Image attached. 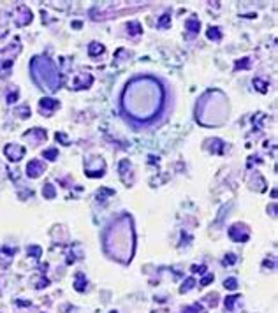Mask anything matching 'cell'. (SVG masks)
<instances>
[{
    "instance_id": "cell-1",
    "label": "cell",
    "mask_w": 278,
    "mask_h": 313,
    "mask_svg": "<svg viewBox=\"0 0 278 313\" xmlns=\"http://www.w3.org/2000/svg\"><path fill=\"white\" fill-rule=\"evenodd\" d=\"M39 173H41V165L37 160L28 164V176H39Z\"/></svg>"
},
{
    "instance_id": "cell-2",
    "label": "cell",
    "mask_w": 278,
    "mask_h": 313,
    "mask_svg": "<svg viewBox=\"0 0 278 313\" xmlns=\"http://www.w3.org/2000/svg\"><path fill=\"white\" fill-rule=\"evenodd\" d=\"M225 289H229V290H236V287H238V281L234 278H229V280H225Z\"/></svg>"
},
{
    "instance_id": "cell-3",
    "label": "cell",
    "mask_w": 278,
    "mask_h": 313,
    "mask_svg": "<svg viewBox=\"0 0 278 313\" xmlns=\"http://www.w3.org/2000/svg\"><path fill=\"white\" fill-rule=\"evenodd\" d=\"M102 51H104V48L99 46V44H95V42L90 46V55H97V53H102Z\"/></svg>"
},
{
    "instance_id": "cell-4",
    "label": "cell",
    "mask_w": 278,
    "mask_h": 313,
    "mask_svg": "<svg viewBox=\"0 0 278 313\" xmlns=\"http://www.w3.org/2000/svg\"><path fill=\"white\" fill-rule=\"evenodd\" d=\"M208 37L210 39H220V33H218V28H210L208 30Z\"/></svg>"
},
{
    "instance_id": "cell-5",
    "label": "cell",
    "mask_w": 278,
    "mask_h": 313,
    "mask_svg": "<svg viewBox=\"0 0 278 313\" xmlns=\"http://www.w3.org/2000/svg\"><path fill=\"white\" fill-rule=\"evenodd\" d=\"M187 28H190V32L192 30H197V28H199V21H196V20H188V21H187Z\"/></svg>"
},
{
    "instance_id": "cell-6",
    "label": "cell",
    "mask_w": 278,
    "mask_h": 313,
    "mask_svg": "<svg viewBox=\"0 0 278 313\" xmlns=\"http://www.w3.org/2000/svg\"><path fill=\"white\" fill-rule=\"evenodd\" d=\"M81 278H83V275H77V283H76V289L77 290H83L85 287H83V283H81Z\"/></svg>"
},
{
    "instance_id": "cell-7",
    "label": "cell",
    "mask_w": 278,
    "mask_h": 313,
    "mask_svg": "<svg viewBox=\"0 0 278 313\" xmlns=\"http://www.w3.org/2000/svg\"><path fill=\"white\" fill-rule=\"evenodd\" d=\"M192 285H194V280L190 278V280H187V287H181V292H187V290H188V289H190Z\"/></svg>"
},
{
    "instance_id": "cell-8",
    "label": "cell",
    "mask_w": 278,
    "mask_h": 313,
    "mask_svg": "<svg viewBox=\"0 0 278 313\" xmlns=\"http://www.w3.org/2000/svg\"><path fill=\"white\" fill-rule=\"evenodd\" d=\"M227 257H229V259H225L224 264H232V262H236V257H234V255H227Z\"/></svg>"
},
{
    "instance_id": "cell-9",
    "label": "cell",
    "mask_w": 278,
    "mask_h": 313,
    "mask_svg": "<svg viewBox=\"0 0 278 313\" xmlns=\"http://www.w3.org/2000/svg\"><path fill=\"white\" fill-rule=\"evenodd\" d=\"M192 269H194V273H199V275H201V273H204V266H199V267H197V266H194Z\"/></svg>"
},
{
    "instance_id": "cell-10",
    "label": "cell",
    "mask_w": 278,
    "mask_h": 313,
    "mask_svg": "<svg viewBox=\"0 0 278 313\" xmlns=\"http://www.w3.org/2000/svg\"><path fill=\"white\" fill-rule=\"evenodd\" d=\"M211 280H213V275H208L206 278H204V280L201 281V285H206V283H210V281H211Z\"/></svg>"
}]
</instances>
